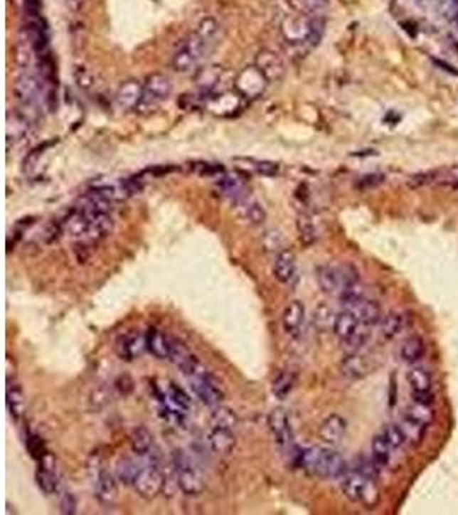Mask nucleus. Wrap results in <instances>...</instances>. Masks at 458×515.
<instances>
[{"label":"nucleus","instance_id":"nucleus-1","mask_svg":"<svg viewBox=\"0 0 458 515\" xmlns=\"http://www.w3.org/2000/svg\"><path fill=\"white\" fill-rule=\"evenodd\" d=\"M294 462L321 479H340L347 474V462L331 447H309L295 450Z\"/></svg>","mask_w":458,"mask_h":515},{"label":"nucleus","instance_id":"nucleus-2","mask_svg":"<svg viewBox=\"0 0 458 515\" xmlns=\"http://www.w3.org/2000/svg\"><path fill=\"white\" fill-rule=\"evenodd\" d=\"M324 31V18L321 14H301L285 18L282 23V35L287 43L295 47L312 48L319 43Z\"/></svg>","mask_w":458,"mask_h":515},{"label":"nucleus","instance_id":"nucleus-3","mask_svg":"<svg viewBox=\"0 0 458 515\" xmlns=\"http://www.w3.org/2000/svg\"><path fill=\"white\" fill-rule=\"evenodd\" d=\"M172 464L177 486L184 495L199 497L205 492V477H203L199 467L196 466L193 457L186 454L184 450H174Z\"/></svg>","mask_w":458,"mask_h":515},{"label":"nucleus","instance_id":"nucleus-4","mask_svg":"<svg viewBox=\"0 0 458 515\" xmlns=\"http://www.w3.org/2000/svg\"><path fill=\"white\" fill-rule=\"evenodd\" d=\"M341 492L353 504L364 505L366 509H373L380 501L376 479L364 476L359 471L348 472L341 477Z\"/></svg>","mask_w":458,"mask_h":515},{"label":"nucleus","instance_id":"nucleus-5","mask_svg":"<svg viewBox=\"0 0 458 515\" xmlns=\"http://www.w3.org/2000/svg\"><path fill=\"white\" fill-rule=\"evenodd\" d=\"M319 289L330 296H339L341 289L359 282V272L352 265H323L316 270Z\"/></svg>","mask_w":458,"mask_h":515},{"label":"nucleus","instance_id":"nucleus-6","mask_svg":"<svg viewBox=\"0 0 458 515\" xmlns=\"http://www.w3.org/2000/svg\"><path fill=\"white\" fill-rule=\"evenodd\" d=\"M170 93H172V83L169 78L161 73L151 74L143 85V97L136 110L139 114H151L170 97Z\"/></svg>","mask_w":458,"mask_h":515},{"label":"nucleus","instance_id":"nucleus-7","mask_svg":"<svg viewBox=\"0 0 458 515\" xmlns=\"http://www.w3.org/2000/svg\"><path fill=\"white\" fill-rule=\"evenodd\" d=\"M132 486H134L137 495L141 498H147V500H151V498L160 495V492L165 486V474L161 467L158 466V462L149 460V462L143 464Z\"/></svg>","mask_w":458,"mask_h":515},{"label":"nucleus","instance_id":"nucleus-8","mask_svg":"<svg viewBox=\"0 0 458 515\" xmlns=\"http://www.w3.org/2000/svg\"><path fill=\"white\" fill-rule=\"evenodd\" d=\"M208 45L198 36V33H193V35L187 38L182 47L177 50L176 55L172 59V68L177 73H189L193 70L198 62L206 55Z\"/></svg>","mask_w":458,"mask_h":515},{"label":"nucleus","instance_id":"nucleus-9","mask_svg":"<svg viewBox=\"0 0 458 515\" xmlns=\"http://www.w3.org/2000/svg\"><path fill=\"white\" fill-rule=\"evenodd\" d=\"M270 81L261 73L256 65H247L240 70L234 80V90L240 95L244 100H256L263 97V93L268 88Z\"/></svg>","mask_w":458,"mask_h":515},{"label":"nucleus","instance_id":"nucleus-10","mask_svg":"<svg viewBox=\"0 0 458 515\" xmlns=\"http://www.w3.org/2000/svg\"><path fill=\"white\" fill-rule=\"evenodd\" d=\"M115 354L126 363H132V361L139 359L143 352L147 351V334H141L136 328L120 334L115 339Z\"/></svg>","mask_w":458,"mask_h":515},{"label":"nucleus","instance_id":"nucleus-11","mask_svg":"<svg viewBox=\"0 0 458 515\" xmlns=\"http://www.w3.org/2000/svg\"><path fill=\"white\" fill-rule=\"evenodd\" d=\"M187 380H189V385L191 388H193L194 395L198 397L205 405L216 407L223 400L222 388H220L215 378L208 371H203L199 373V375L187 378Z\"/></svg>","mask_w":458,"mask_h":515},{"label":"nucleus","instance_id":"nucleus-12","mask_svg":"<svg viewBox=\"0 0 458 515\" xmlns=\"http://www.w3.org/2000/svg\"><path fill=\"white\" fill-rule=\"evenodd\" d=\"M268 426L275 438V443H277L282 450L289 452V454H295L292 430H290V419L287 416V410L282 409V407L273 409L268 416Z\"/></svg>","mask_w":458,"mask_h":515},{"label":"nucleus","instance_id":"nucleus-13","mask_svg":"<svg viewBox=\"0 0 458 515\" xmlns=\"http://www.w3.org/2000/svg\"><path fill=\"white\" fill-rule=\"evenodd\" d=\"M95 498L103 506H114L119 498V479L105 467H100L95 476Z\"/></svg>","mask_w":458,"mask_h":515},{"label":"nucleus","instance_id":"nucleus-14","mask_svg":"<svg viewBox=\"0 0 458 515\" xmlns=\"http://www.w3.org/2000/svg\"><path fill=\"white\" fill-rule=\"evenodd\" d=\"M407 383L410 386L412 400L432 404V378L427 369L412 366L407 371Z\"/></svg>","mask_w":458,"mask_h":515},{"label":"nucleus","instance_id":"nucleus-15","mask_svg":"<svg viewBox=\"0 0 458 515\" xmlns=\"http://www.w3.org/2000/svg\"><path fill=\"white\" fill-rule=\"evenodd\" d=\"M243 103L244 98L235 90L222 91V93L208 100L206 110H210L215 115H220V117H228V115H234L235 112H239Z\"/></svg>","mask_w":458,"mask_h":515},{"label":"nucleus","instance_id":"nucleus-16","mask_svg":"<svg viewBox=\"0 0 458 515\" xmlns=\"http://www.w3.org/2000/svg\"><path fill=\"white\" fill-rule=\"evenodd\" d=\"M254 65L265 74L270 83H278L285 76V64H283L282 57L273 50H261L256 55Z\"/></svg>","mask_w":458,"mask_h":515},{"label":"nucleus","instance_id":"nucleus-17","mask_svg":"<svg viewBox=\"0 0 458 515\" xmlns=\"http://www.w3.org/2000/svg\"><path fill=\"white\" fill-rule=\"evenodd\" d=\"M341 375L348 380H361V378L368 376L373 369V364H371L369 357L362 354L361 351L348 352V356L344 357L340 364Z\"/></svg>","mask_w":458,"mask_h":515},{"label":"nucleus","instance_id":"nucleus-18","mask_svg":"<svg viewBox=\"0 0 458 515\" xmlns=\"http://www.w3.org/2000/svg\"><path fill=\"white\" fill-rule=\"evenodd\" d=\"M141 97H143V83L137 80H127L120 85L115 95V103H117L119 110L129 112L136 110L139 105Z\"/></svg>","mask_w":458,"mask_h":515},{"label":"nucleus","instance_id":"nucleus-19","mask_svg":"<svg viewBox=\"0 0 458 515\" xmlns=\"http://www.w3.org/2000/svg\"><path fill=\"white\" fill-rule=\"evenodd\" d=\"M304 319H306V307H304L302 301H290L282 317V325L285 334L289 335V337H299L304 325Z\"/></svg>","mask_w":458,"mask_h":515},{"label":"nucleus","instance_id":"nucleus-20","mask_svg":"<svg viewBox=\"0 0 458 515\" xmlns=\"http://www.w3.org/2000/svg\"><path fill=\"white\" fill-rule=\"evenodd\" d=\"M361 319L356 314V311L351 307H345L344 311L335 314V322H333V331L341 342L348 340L361 328Z\"/></svg>","mask_w":458,"mask_h":515},{"label":"nucleus","instance_id":"nucleus-21","mask_svg":"<svg viewBox=\"0 0 458 515\" xmlns=\"http://www.w3.org/2000/svg\"><path fill=\"white\" fill-rule=\"evenodd\" d=\"M345 431H347V421L339 416V414H331V416L324 419L321 428H319V438H321L326 445L335 447L341 442Z\"/></svg>","mask_w":458,"mask_h":515},{"label":"nucleus","instance_id":"nucleus-22","mask_svg":"<svg viewBox=\"0 0 458 515\" xmlns=\"http://www.w3.org/2000/svg\"><path fill=\"white\" fill-rule=\"evenodd\" d=\"M172 349V337L164 334L158 328H148L147 331V351L156 359H169Z\"/></svg>","mask_w":458,"mask_h":515},{"label":"nucleus","instance_id":"nucleus-23","mask_svg":"<svg viewBox=\"0 0 458 515\" xmlns=\"http://www.w3.org/2000/svg\"><path fill=\"white\" fill-rule=\"evenodd\" d=\"M211 450L218 455H228L235 447V433L234 430H227V428H216L211 426L210 436H208Z\"/></svg>","mask_w":458,"mask_h":515},{"label":"nucleus","instance_id":"nucleus-24","mask_svg":"<svg viewBox=\"0 0 458 515\" xmlns=\"http://www.w3.org/2000/svg\"><path fill=\"white\" fill-rule=\"evenodd\" d=\"M7 410H9L14 423H19L24 416V410H26L23 388L18 381H12L11 376L7 378Z\"/></svg>","mask_w":458,"mask_h":515},{"label":"nucleus","instance_id":"nucleus-25","mask_svg":"<svg viewBox=\"0 0 458 515\" xmlns=\"http://www.w3.org/2000/svg\"><path fill=\"white\" fill-rule=\"evenodd\" d=\"M295 268H297V261H295V255L289 249H283L277 255L273 265V275L280 284H289L295 275Z\"/></svg>","mask_w":458,"mask_h":515},{"label":"nucleus","instance_id":"nucleus-26","mask_svg":"<svg viewBox=\"0 0 458 515\" xmlns=\"http://www.w3.org/2000/svg\"><path fill=\"white\" fill-rule=\"evenodd\" d=\"M36 483H38L40 489L47 495H53L59 489V477H57L55 469H53V460L50 454L41 460V466L36 471Z\"/></svg>","mask_w":458,"mask_h":515},{"label":"nucleus","instance_id":"nucleus-27","mask_svg":"<svg viewBox=\"0 0 458 515\" xmlns=\"http://www.w3.org/2000/svg\"><path fill=\"white\" fill-rule=\"evenodd\" d=\"M351 309L356 311V314L359 317L362 325H366L369 328L378 325V323H381V319H383V311H381L380 302L373 301V299L366 297L364 301H361L359 304L351 307Z\"/></svg>","mask_w":458,"mask_h":515},{"label":"nucleus","instance_id":"nucleus-28","mask_svg":"<svg viewBox=\"0 0 458 515\" xmlns=\"http://www.w3.org/2000/svg\"><path fill=\"white\" fill-rule=\"evenodd\" d=\"M223 69L220 65H208V68H201L196 73L194 83L203 93H211L216 86L220 85V80H222Z\"/></svg>","mask_w":458,"mask_h":515},{"label":"nucleus","instance_id":"nucleus-29","mask_svg":"<svg viewBox=\"0 0 458 515\" xmlns=\"http://www.w3.org/2000/svg\"><path fill=\"white\" fill-rule=\"evenodd\" d=\"M424 354H426V344L419 335H412V337L405 339L402 347H400V357L407 364H417Z\"/></svg>","mask_w":458,"mask_h":515},{"label":"nucleus","instance_id":"nucleus-30","mask_svg":"<svg viewBox=\"0 0 458 515\" xmlns=\"http://www.w3.org/2000/svg\"><path fill=\"white\" fill-rule=\"evenodd\" d=\"M380 326H381L383 339L393 340L405 330L407 317L403 313H400V311H391V313L386 314V317H383Z\"/></svg>","mask_w":458,"mask_h":515},{"label":"nucleus","instance_id":"nucleus-31","mask_svg":"<svg viewBox=\"0 0 458 515\" xmlns=\"http://www.w3.org/2000/svg\"><path fill=\"white\" fill-rule=\"evenodd\" d=\"M403 418L409 419L412 423H417L420 426L429 428L432 419H435V409H432V404L412 400V404L405 409V416Z\"/></svg>","mask_w":458,"mask_h":515},{"label":"nucleus","instance_id":"nucleus-32","mask_svg":"<svg viewBox=\"0 0 458 515\" xmlns=\"http://www.w3.org/2000/svg\"><path fill=\"white\" fill-rule=\"evenodd\" d=\"M391 452H393V447L390 445L388 440L385 438V435L380 433L373 438V443H371V459L374 460L378 467L383 469L390 466L391 460Z\"/></svg>","mask_w":458,"mask_h":515},{"label":"nucleus","instance_id":"nucleus-33","mask_svg":"<svg viewBox=\"0 0 458 515\" xmlns=\"http://www.w3.org/2000/svg\"><path fill=\"white\" fill-rule=\"evenodd\" d=\"M295 381H297V375H295V371L283 369V371L278 373V376L275 378L273 383H272L273 395L277 397L278 400H285V398L292 393Z\"/></svg>","mask_w":458,"mask_h":515},{"label":"nucleus","instance_id":"nucleus-34","mask_svg":"<svg viewBox=\"0 0 458 515\" xmlns=\"http://www.w3.org/2000/svg\"><path fill=\"white\" fill-rule=\"evenodd\" d=\"M131 448L136 455L144 457L153 448V435L147 426H136L131 433Z\"/></svg>","mask_w":458,"mask_h":515},{"label":"nucleus","instance_id":"nucleus-35","mask_svg":"<svg viewBox=\"0 0 458 515\" xmlns=\"http://www.w3.org/2000/svg\"><path fill=\"white\" fill-rule=\"evenodd\" d=\"M237 205H240V208H243L244 220H247L251 225H261V223H263L266 220V211H265L263 206H261L257 201H252V199H249V196L245 198L244 201L237 203Z\"/></svg>","mask_w":458,"mask_h":515},{"label":"nucleus","instance_id":"nucleus-36","mask_svg":"<svg viewBox=\"0 0 458 515\" xmlns=\"http://www.w3.org/2000/svg\"><path fill=\"white\" fill-rule=\"evenodd\" d=\"M339 297H340L341 306L353 307L366 299V289L361 282H356V284H351V285H347L345 289H341Z\"/></svg>","mask_w":458,"mask_h":515},{"label":"nucleus","instance_id":"nucleus-37","mask_svg":"<svg viewBox=\"0 0 458 515\" xmlns=\"http://www.w3.org/2000/svg\"><path fill=\"white\" fill-rule=\"evenodd\" d=\"M211 425L216 428H227V430H234L237 425H239V419H237L235 413L228 407L216 405L213 414H211Z\"/></svg>","mask_w":458,"mask_h":515},{"label":"nucleus","instance_id":"nucleus-38","mask_svg":"<svg viewBox=\"0 0 458 515\" xmlns=\"http://www.w3.org/2000/svg\"><path fill=\"white\" fill-rule=\"evenodd\" d=\"M143 464H137L136 460L132 459H120L117 464V479L122 484L132 486L134 484V479L139 472V469Z\"/></svg>","mask_w":458,"mask_h":515},{"label":"nucleus","instance_id":"nucleus-39","mask_svg":"<svg viewBox=\"0 0 458 515\" xmlns=\"http://www.w3.org/2000/svg\"><path fill=\"white\" fill-rule=\"evenodd\" d=\"M218 23H216V19L213 18H205L199 23L198 26V36L201 38L205 43L208 45V48H211V45H215V40L216 36H218Z\"/></svg>","mask_w":458,"mask_h":515},{"label":"nucleus","instance_id":"nucleus-40","mask_svg":"<svg viewBox=\"0 0 458 515\" xmlns=\"http://www.w3.org/2000/svg\"><path fill=\"white\" fill-rule=\"evenodd\" d=\"M166 398H169L170 405L172 409L176 410H182V413H186V410H189L191 407V398L187 393L184 392V390L181 388V386L177 385H170L169 386V395H166Z\"/></svg>","mask_w":458,"mask_h":515},{"label":"nucleus","instance_id":"nucleus-41","mask_svg":"<svg viewBox=\"0 0 458 515\" xmlns=\"http://www.w3.org/2000/svg\"><path fill=\"white\" fill-rule=\"evenodd\" d=\"M193 357L194 356L191 354V351L186 347V344H182L181 340L172 337V349H170L169 361H172V363L176 364L179 369H181V368H184L186 364L193 359Z\"/></svg>","mask_w":458,"mask_h":515},{"label":"nucleus","instance_id":"nucleus-42","mask_svg":"<svg viewBox=\"0 0 458 515\" xmlns=\"http://www.w3.org/2000/svg\"><path fill=\"white\" fill-rule=\"evenodd\" d=\"M381 433L385 435L386 440H388V443L393 447V450H398V448H402L405 443H409L402 425H393V423H391V425H386L383 428Z\"/></svg>","mask_w":458,"mask_h":515},{"label":"nucleus","instance_id":"nucleus-43","mask_svg":"<svg viewBox=\"0 0 458 515\" xmlns=\"http://www.w3.org/2000/svg\"><path fill=\"white\" fill-rule=\"evenodd\" d=\"M297 232H299V239H301L304 246H311V244L316 240V227L307 215H299Z\"/></svg>","mask_w":458,"mask_h":515},{"label":"nucleus","instance_id":"nucleus-44","mask_svg":"<svg viewBox=\"0 0 458 515\" xmlns=\"http://www.w3.org/2000/svg\"><path fill=\"white\" fill-rule=\"evenodd\" d=\"M301 14H321L328 0H287Z\"/></svg>","mask_w":458,"mask_h":515},{"label":"nucleus","instance_id":"nucleus-45","mask_svg":"<svg viewBox=\"0 0 458 515\" xmlns=\"http://www.w3.org/2000/svg\"><path fill=\"white\" fill-rule=\"evenodd\" d=\"M26 448L28 452H30V455L33 457L35 460H43L45 457L48 455V450H47V445H45L43 440L40 438V436L36 435H31L30 438L26 440Z\"/></svg>","mask_w":458,"mask_h":515},{"label":"nucleus","instance_id":"nucleus-46","mask_svg":"<svg viewBox=\"0 0 458 515\" xmlns=\"http://www.w3.org/2000/svg\"><path fill=\"white\" fill-rule=\"evenodd\" d=\"M249 164V169L254 170L256 174H261V176H266V177H275L278 174V164H275V161H266V160H247Z\"/></svg>","mask_w":458,"mask_h":515},{"label":"nucleus","instance_id":"nucleus-47","mask_svg":"<svg viewBox=\"0 0 458 515\" xmlns=\"http://www.w3.org/2000/svg\"><path fill=\"white\" fill-rule=\"evenodd\" d=\"M114 388L119 395L127 397L129 393H132V390H134V381H132V378L129 375H120L115 378Z\"/></svg>","mask_w":458,"mask_h":515},{"label":"nucleus","instance_id":"nucleus-48","mask_svg":"<svg viewBox=\"0 0 458 515\" xmlns=\"http://www.w3.org/2000/svg\"><path fill=\"white\" fill-rule=\"evenodd\" d=\"M383 181H385V176H381V174H371V176L361 177V181L357 182V188L362 191H368L380 186Z\"/></svg>","mask_w":458,"mask_h":515},{"label":"nucleus","instance_id":"nucleus-49","mask_svg":"<svg viewBox=\"0 0 458 515\" xmlns=\"http://www.w3.org/2000/svg\"><path fill=\"white\" fill-rule=\"evenodd\" d=\"M76 509H78L76 497H74L73 493H65L60 500V512L65 515H73L76 514Z\"/></svg>","mask_w":458,"mask_h":515},{"label":"nucleus","instance_id":"nucleus-50","mask_svg":"<svg viewBox=\"0 0 458 515\" xmlns=\"http://www.w3.org/2000/svg\"><path fill=\"white\" fill-rule=\"evenodd\" d=\"M108 397H110V395H108L107 388L95 390V393L91 395V404H93V409L98 410V409H102L103 405H107L108 404Z\"/></svg>","mask_w":458,"mask_h":515}]
</instances>
